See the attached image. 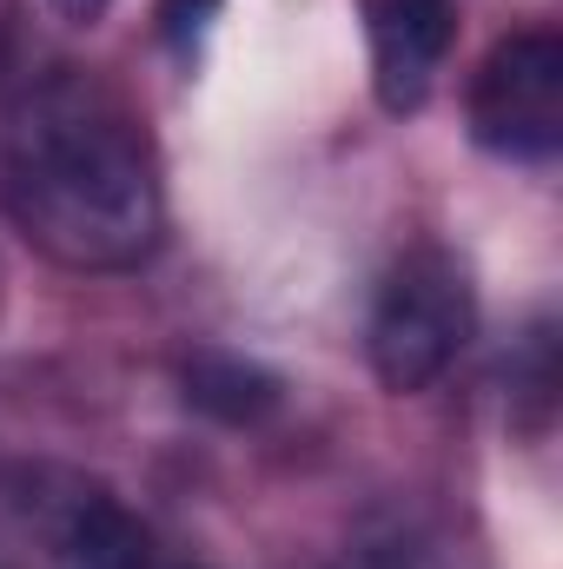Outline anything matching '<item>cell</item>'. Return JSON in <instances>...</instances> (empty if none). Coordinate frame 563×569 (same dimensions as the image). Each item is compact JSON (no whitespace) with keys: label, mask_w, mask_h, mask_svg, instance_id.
Masks as SVG:
<instances>
[{"label":"cell","mask_w":563,"mask_h":569,"mask_svg":"<svg viewBox=\"0 0 563 569\" xmlns=\"http://www.w3.org/2000/svg\"><path fill=\"white\" fill-rule=\"evenodd\" d=\"M0 206L13 232L67 272H134L166 239V186L140 113L73 67L7 107Z\"/></svg>","instance_id":"cell-1"},{"label":"cell","mask_w":563,"mask_h":569,"mask_svg":"<svg viewBox=\"0 0 563 569\" xmlns=\"http://www.w3.org/2000/svg\"><path fill=\"white\" fill-rule=\"evenodd\" d=\"M0 569H152V537L93 470L0 463Z\"/></svg>","instance_id":"cell-2"},{"label":"cell","mask_w":563,"mask_h":569,"mask_svg":"<svg viewBox=\"0 0 563 569\" xmlns=\"http://www.w3.org/2000/svg\"><path fill=\"white\" fill-rule=\"evenodd\" d=\"M471 331H477V291H471L464 259L424 239L412 252H398L372 291L365 358L392 398H418L457 365Z\"/></svg>","instance_id":"cell-3"},{"label":"cell","mask_w":563,"mask_h":569,"mask_svg":"<svg viewBox=\"0 0 563 569\" xmlns=\"http://www.w3.org/2000/svg\"><path fill=\"white\" fill-rule=\"evenodd\" d=\"M471 140L497 159L544 166L563 146V40L551 27L504 33L471 80Z\"/></svg>","instance_id":"cell-4"},{"label":"cell","mask_w":563,"mask_h":569,"mask_svg":"<svg viewBox=\"0 0 563 569\" xmlns=\"http://www.w3.org/2000/svg\"><path fill=\"white\" fill-rule=\"evenodd\" d=\"M457 40V0H365L372 93L385 113H418Z\"/></svg>","instance_id":"cell-5"},{"label":"cell","mask_w":563,"mask_h":569,"mask_svg":"<svg viewBox=\"0 0 563 569\" xmlns=\"http://www.w3.org/2000/svg\"><path fill=\"white\" fill-rule=\"evenodd\" d=\"M345 569H477V557L457 543L451 523H437L424 510H385L358 530Z\"/></svg>","instance_id":"cell-6"},{"label":"cell","mask_w":563,"mask_h":569,"mask_svg":"<svg viewBox=\"0 0 563 569\" xmlns=\"http://www.w3.org/2000/svg\"><path fill=\"white\" fill-rule=\"evenodd\" d=\"M186 398L199 411H213L219 425H259V418L279 411V378L259 371L253 358L199 351V358H186Z\"/></svg>","instance_id":"cell-7"},{"label":"cell","mask_w":563,"mask_h":569,"mask_svg":"<svg viewBox=\"0 0 563 569\" xmlns=\"http://www.w3.org/2000/svg\"><path fill=\"white\" fill-rule=\"evenodd\" d=\"M206 13H219V0H159V20H166V40L172 47H192Z\"/></svg>","instance_id":"cell-8"},{"label":"cell","mask_w":563,"mask_h":569,"mask_svg":"<svg viewBox=\"0 0 563 569\" xmlns=\"http://www.w3.org/2000/svg\"><path fill=\"white\" fill-rule=\"evenodd\" d=\"M53 7H60L67 20H100V13H107L113 0H53Z\"/></svg>","instance_id":"cell-9"}]
</instances>
